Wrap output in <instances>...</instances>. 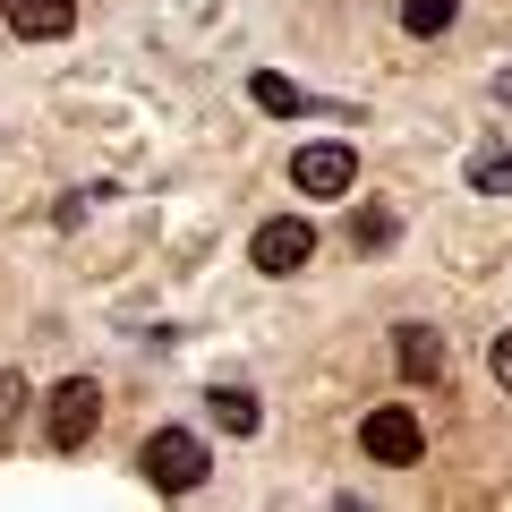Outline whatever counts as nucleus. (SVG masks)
Instances as JSON below:
<instances>
[{"instance_id":"3","label":"nucleus","mask_w":512,"mask_h":512,"mask_svg":"<svg viewBox=\"0 0 512 512\" xmlns=\"http://www.w3.org/2000/svg\"><path fill=\"white\" fill-rule=\"evenodd\" d=\"M94 427H103V384H94V376L52 384V402H43V436H52V453H86Z\"/></svg>"},{"instance_id":"10","label":"nucleus","mask_w":512,"mask_h":512,"mask_svg":"<svg viewBox=\"0 0 512 512\" xmlns=\"http://www.w3.org/2000/svg\"><path fill=\"white\" fill-rule=\"evenodd\" d=\"M444 26H453V0H402V35H444Z\"/></svg>"},{"instance_id":"14","label":"nucleus","mask_w":512,"mask_h":512,"mask_svg":"<svg viewBox=\"0 0 512 512\" xmlns=\"http://www.w3.org/2000/svg\"><path fill=\"white\" fill-rule=\"evenodd\" d=\"M487 367H495V384H504V393H512V325L495 333V350H487Z\"/></svg>"},{"instance_id":"13","label":"nucleus","mask_w":512,"mask_h":512,"mask_svg":"<svg viewBox=\"0 0 512 512\" xmlns=\"http://www.w3.org/2000/svg\"><path fill=\"white\" fill-rule=\"evenodd\" d=\"M470 188H487V197H512V154H478V163H470Z\"/></svg>"},{"instance_id":"9","label":"nucleus","mask_w":512,"mask_h":512,"mask_svg":"<svg viewBox=\"0 0 512 512\" xmlns=\"http://www.w3.org/2000/svg\"><path fill=\"white\" fill-rule=\"evenodd\" d=\"M248 94H256V111H282V120H299V111H308V94H299L291 77H274V69H256Z\"/></svg>"},{"instance_id":"1","label":"nucleus","mask_w":512,"mask_h":512,"mask_svg":"<svg viewBox=\"0 0 512 512\" xmlns=\"http://www.w3.org/2000/svg\"><path fill=\"white\" fill-rule=\"evenodd\" d=\"M137 470H146L154 495H197L205 470H214V453H205V436H188V427H154V436L137 444Z\"/></svg>"},{"instance_id":"4","label":"nucleus","mask_w":512,"mask_h":512,"mask_svg":"<svg viewBox=\"0 0 512 512\" xmlns=\"http://www.w3.org/2000/svg\"><path fill=\"white\" fill-rule=\"evenodd\" d=\"M291 188H299V197H350V188H359V154H350L342 137L299 146V154H291Z\"/></svg>"},{"instance_id":"11","label":"nucleus","mask_w":512,"mask_h":512,"mask_svg":"<svg viewBox=\"0 0 512 512\" xmlns=\"http://www.w3.org/2000/svg\"><path fill=\"white\" fill-rule=\"evenodd\" d=\"M350 248H367V256H376V248H393V214H384V205H367V214L350 222Z\"/></svg>"},{"instance_id":"12","label":"nucleus","mask_w":512,"mask_h":512,"mask_svg":"<svg viewBox=\"0 0 512 512\" xmlns=\"http://www.w3.org/2000/svg\"><path fill=\"white\" fill-rule=\"evenodd\" d=\"M26 393H35V384H26L18 367H0V436H9V427L26 419Z\"/></svg>"},{"instance_id":"2","label":"nucleus","mask_w":512,"mask_h":512,"mask_svg":"<svg viewBox=\"0 0 512 512\" xmlns=\"http://www.w3.org/2000/svg\"><path fill=\"white\" fill-rule=\"evenodd\" d=\"M359 453L384 461V470H419V461H427V427H419V410H410V402H376V410L359 419Z\"/></svg>"},{"instance_id":"7","label":"nucleus","mask_w":512,"mask_h":512,"mask_svg":"<svg viewBox=\"0 0 512 512\" xmlns=\"http://www.w3.org/2000/svg\"><path fill=\"white\" fill-rule=\"evenodd\" d=\"M0 18H9V35H26V43H60L77 26V0H0Z\"/></svg>"},{"instance_id":"8","label":"nucleus","mask_w":512,"mask_h":512,"mask_svg":"<svg viewBox=\"0 0 512 512\" xmlns=\"http://www.w3.org/2000/svg\"><path fill=\"white\" fill-rule=\"evenodd\" d=\"M205 410H214V427H222V436H256V427H265L256 393H239V384H214V393H205Z\"/></svg>"},{"instance_id":"6","label":"nucleus","mask_w":512,"mask_h":512,"mask_svg":"<svg viewBox=\"0 0 512 512\" xmlns=\"http://www.w3.org/2000/svg\"><path fill=\"white\" fill-rule=\"evenodd\" d=\"M393 367H402V384H444V333L436 325H393Z\"/></svg>"},{"instance_id":"5","label":"nucleus","mask_w":512,"mask_h":512,"mask_svg":"<svg viewBox=\"0 0 512 512\" xmlns=\"http://www.w3.org/2000/svg\"><path fill=\"white\" fill-rule=\"evenodd\" d=\"M248 256H256V274H299V265L316 256V231H308L299 214H274L265 231L248 239Z\"/></svg>"}]
</instances>
